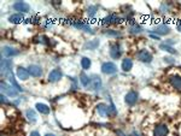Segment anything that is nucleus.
<instances>
[{
    "instance_id": "obj_28",
    "label": "nucleus",
    "mask_w": 181,
    "mask_h": 136,
    "mask_svg": "<svg viewBox=\"0 0 181 136\" xmlns=\"http://www.w3.org/2000/svg\"><path fill=\"white\" fill-rule=\"evenodd\" d=\"M91 64H92L91 59L87 58V57H84V58L81 59V66H82L84 70H88V69L91 68Z\"/></svg>"
},
{
    "instance_id": "obj_13",
    "label": "nucleus",
    "mask_w": 181,
    "mask_h": 136,
    "mask_svg": "<svg viewBox=\"0 0 181 136\" xmlns=\"http://www.w3.org/2000/svg\"><path fill=\"white\" fill-rule=\"evenodd\" d=\"M101 86H103V82H101V78L98 76V75H93L91 77V89L93 90H100L101 89Z\"/></svg>"
},
{
    "instance_id": "obj_31",
    "label": "nucleus",
    "mask_w": 181,
    "mask_h": 136,
    "mask_svg": "<svg viewBox=\"0 0 181 136\" xmlns=\"http://www.w3.org/2000/svg\"><path fill=\"white\" fill-rule=\"evenodd\" d=\"M9 81H10V82H11V86L13 87V88H15V89H17V90H18V92H23V90H24L23 88H22V87L19 86V84H18V83H17V81H16V80H15V77H13V76H11V77H10V78H9Z\"/></svg>"
},
{
    "instance_id": "obj_25",
    "label": "nucleus",
    "mask_w": 181,
    "mask_h": 136,
    "mask_svg": "<svg viewBox=\"0 0 181 136\" xmlns=\"http://www.w3.org/2000/svg\"><path fill=\"white\" fill-rule=\"evenodd\" d=\"M129 31L132 34H140L143 31V27L136 23H132V25H129Z\"/></svg>"
},
{
    "instance_id": "obj_19",
    "label": "nucleus",
    "mask_w": 181,
    "mask_h": 136,
    "mask_svg": "<svg viewBox=\"0 0 181 136\" xmlns=\"http://www.w3.org/2000/svg\"><path fill=\"white\" fill-rule=\"evenodd\" d=\"M24 21V17L22 13H15V14H11L9 17V22L12 23V24H19Z\"/></svg>"
},
{
    "instance_id": "obj_21",
    "label": "nucleus",
    "mask_w": 181,
    "mask_h": 136,
    "mask_svg": "<svg viewBox=\"0 0 181 136\" xmlns=\"http://www.w3.org/2000/svg\"><path fill=\"white\" fill-rule=\"evenodd\" d=\"M36 110L40 112V113H42V114H48L50 112H51V109L48 107L46 104H42V102H37L35 105Z\"/></svg>"
},
{
    "instance_id": "obj_34",
    "label": "nucleus",
    "mask_w": 181,
    "mask_h": 136,
    "mask_svg": "<svg viewBox=\"0 0 181 136\" xmlns=\"http://www.w3.org/2000/svg\"><path fill=\"white\" fill-rule=\"evenodd\" d=\"M150 37H152L153 40H159V36H158V35H155V34H152V33H150Z\"/></svg>"
},
{
    "instance_id": "obj_27",
    "label": "nucleus",
    "mask_w": 181,
    "mask_h": 136,
    "mask_svg": "<svg viewBox=\"0 0 181 136\" xmlns=\"http://www.w3.org/2000/svg\"><path fill=\"white\" fill-rule=\"evenodd\" d=\"M104 35L106 36H112V37H121L122 34L117 30H114V29H108L106 31H104Z\"/></svg>"
},
{
    "instance_id": "obj_22",
    "label": "nucleus",
    "mask_w": 181,
    "mask_h": 136,
    "mask_svg": "<svg viewBox=\"0 0 181 136\" xmlns=\"http://www.w3.org/2000/svg\"><path fill=\"white\" fill-rule=\"evenodd\" d=\"M25 117H27L28 122H30V123H35L36 121H37V116H36L35 111L32 110V109H29V110L25 111Z\"/></svg>"
},
{
    "instance_id": "obj_16",
    "label": "nucleus",
    "mask_w": 181,
    "mask_h": 136,
    "mask_svg": "<svg viewBox=\"0 0 181 136\" xmlns=\"http://www.w3.org/2000/svg\"><path fill=\"white\" fill-rule=\"evenodd\" d=\"M16 75H17L18 80H21V81H27L29 78V71L25 68H23V66H18L17 68Z\"/></svg>"
},
{
    "instance_id": "obj_17",
    "label": "nucleus",
    "mask_w": 181,
    "mask_h": 136,
    "mask_svg": "<svg viewBox=\"0 0 181 136\" xmlns=\"http://www.w3.org/2000/svg\"><path fill=\"white\" fill-rule=\"evenodd\" d=\"M28 71H29V75L33 76V77H40V76L42 75V69H41L39 65H35V64L29 65Z\"/></svg>"
},
{
    "instance_id": "obj_7",
    "label": "nucleus",
    "mask_w": 181,
    "mask_h": 136,
    "mask_svg": "<svg viewBox=\"0 0 181 136\" xmlns=\"http://www.w3.org/2000/svg\"><path fill=\"white\" fill-rule=\"evenodd\" d=\"M101 72L105 75H114L117 72V66L115 63L106 62L101 65Z\"/></svg>"
},
{
    "instance_id": "obj_4",
    "label": "nucleus",
    "mask_w": 181,
    "mask_h": 136,
    "mask_svg": "<svg viewBox=\"0 0 181 136\" xmlns=\"http://www.w3.org/2000/svg\"><path fill=\"white\" fill-rule=\"evenodd\" d=\"M135 57L138 58V60L143 63H151L152 62V54L151 52L147 50H140L135 53Z\"/></svg>"
},
{
    "instance_id": "obj_23",
    "label": "nucleus",
    "mask_w": 181,
    "mask_h": 136,
    "mask_svg": "<svg viewBox=\"0 0 181 136\" xmlns=\"http://www.w3.org/2000/svg\"><path fill=\"white\" fill-rule=\"evenodd\" d=\"M98 46H99V40H92V41H88L84 45V48H87V50L89 51H93L96 50Z\"/></svg>"
},
{
    "instance_id": "obj_2",
    "label": "nucleus",
    "mask_w": 181,
    "mask_h": 136,
    "mask_svg": "<svg viewBox=\"0 0 181 136\" xmlns=\"http://www.w3.org/2000/svg\"><path fill=\"white\" fill-rule=\"evenodd\" d=\"M67 22V24L71 25V27H74V28H76V29H79V30H84V31H86V33H93L92 31V29H91V27L87 24L86 22H84V21H80V19H71V18H69V19H65Z\"/></svg>"
},
{
    "instance_id": "obj_9",
    "label": "nucleus",
    "mask_w": 181,
    "mask_h": 136,
    "mask_svg": "<svg viewBox=\"0 0 181 136\" xmlns=\"http://www.w3.org/2000/svg\"><path fill=\"white\" fill-rule=\"evenodd\" d=\"M12 7H13L15 11H18L19 13H27L30 11L29 4L24 2V1H16V2L12 5Z\"/></svg>"
},
{
    "instance_id": "obj_26",
    "label": "nucleus",
    "mask_w": 181,
    "mask_h": 136,
    "mask_svg": "<svg viewBox=\"0 0 181 136\" xmlns=\"http://www.w3.org/2000/svg\"><path fill=\"white\" fill-rule=\"evenodd\" d=\"M97 11H98V6H97V5H91V6H88V9H87V14H88V17L93 18L97 14Z\"/></svg>"
},
{
    "instance_id": "obj_24",
    "label": "nucleus",
    "mask_w": 181,
    "mask_h": 136,
    "mask_svg": "<svg viewBox=\"0 0 181 136\" xmlns=\"http://www.w3.org/2000/svg\"><path fill=\"white\" fill-rule=\"evenodd\" d=\"M80 82H81V84L84 87H88L91 84V77L82 72V74L80 75Z\"/></svg>"
},
{
    "instance_id": "obj_1",
    "label": "nucleus",
    "mask_w": 181,
    "mask_h": 136,
    "mask_svg": "<svg viewBox=\"0 0 181 136\" xmlns=\"http://www.w3.org/2000/svg\"><path fill=\"white\" fill-rule=\"evenodd\" d=\"M0 66H1V76L4 78H10L12 75V60L9 59V58H4L1 59V63H0Z\"/></svg>"
},
{
    "instance_id": "obj_15",
    "label": "nucleus",
    "mask_w": 181,
    "mask_h": 136,
    "mask_svg": "<svg viewBox=\"0 0 181 136\" xmlns=\"http://www.w3.org/2000/svg\"><path fill=\"white\" fill-rule=\"evenodd\" d=\"M96 110H97V112H98V114H99L101 118L108 117L109 106L106 105V104H104V102H99V104L97 105Z\"/></svg>"
},
{
    "instance_id": "obj_32",
    "label": "nucleus",
    "mask_w": 181,
    "mask_h": 136,
    "mask_svg": "<svg viewBox=\"0 0 181 136\" xmlns=\"http://www.w3.org/2000/svg\"><path fill=\"white\" fill-rule=\"evenodd\" d=\"M52 25H53V21H51V19H45L44 21V27L45 28H52Z\"/></svg>"
},
{
    "instance_id": "obj_33",
    "label": "nucleus",
    "mask_w": 181,
    "mask_h": 136,
    "mask_svg": "<svg viewBox=\"0 0 181 136\" xmlns=\"http://www.w3.org/2000/svg\"><path fill=\"white\" fill-rule=\"evenodd\" d=\"M0 101H1V104H4V105L9 104V101L6 99V95H1V97H0Z\"/></svg>"
},
{
    "instance_id": "obj_36",
    "label": "nucleus",
    "mask_w": 181,
    "mask_h": 136,
    "mask_svg": "<svg viewBox=\"0 0 181 136\" xmlns=\"http://www.w3.org/2000/svg\"><path fill=\"white\" fill-rule=\"evenodd\" d=\"M164 60H166V62H168V63H174V60H173V58H164Z\"/></svg>"
},
{
    "instance_id": "obj_39",
    "label": "nucleus",
    "mask_w": 181,
    "mask_h": 136,
    "mask_svg": "<svg viewBox=\"0 0 181 136\" xmlns=\"http://www.w3.org/2000/svg\"><path fill=\"white\" fill-rule=\"evenodd\" d=\"M16 136H22V135H16Z\"/></svg>"
},
{
    "instance_id": "obj_5",
    "label": "nucleus",
    "mask_w": 181,
    "mask_h": 136,
    "mask_svg": "<svg viewBox=\"0 0 181 136\" xmlns=\"http://www.w3.org/2000/svg\"><path fill=\"white\" fill-rule=\"evenodd\" d=\"M121 21H122V19L117 16V13H110V14H108L106 17H104V18L101 19V24L103 25L117 24V23H120Z\"/></svg>"
},
{
    "instance_id": "obj_8",
    "label": "nucleus",
    "mask_w": 181,
    "mask_h": 136,
    "mask_svg": "<svg viewBox=\"0 0 181 136\" xmlns=\"http://www.w3.org/2000/svg\"><path fill=\"white\" fill-rule=\"evenodd\" d=\"M169 134V126L166 123L157 124L153 129V136H167Z\"/></svg>"
},
{
    "instance_id": "obj_18",
    "label": "nucleus",
    "mask_w": 181,
    "mask_h": 136,
    "mask_svg": "<svg viewBox=\"0 0 181 136\" xmlns=\"http://www.w3.org/2000/svg\"><path fill=\"white\" fill-rule=\"evenodd\" d=\"M153 31H155L156 34H158V36H159V35H166V34H169L170 29H169L168 25L159 24V25H156V27H155Z\"/></svg>"
},
{
    "instance_id": "obj_10",
    "label": "nucleus",
    "mask_w": 181,
    "mask_h": 136,
    "mask_svg": "<svg viewBox=\"0 0 181 136\" xmlns=\"http://www.w3.org/2000/svg\"><path fill=\"white\" fill-rule=\"evenodd\" d=\"M122 56V48H121V45L115 42L110 46V57L112 59H119Z\"/></svg>"
},
{
    "instance_id": "obj_14",
    "label": "nucleus",
    "mask_w": 181,
    "mask_h": 136,
    "mask_svg": "<svg viewBox=\"0 0 181 136\" xmlns=\"http://www.w3.org/2000/svg\"><path fill=\"white\" fill-rule=\"evenodd\" d=\"M19 54V51L13 48V47H10V46H4L2 47V56L5 58H12L15 56H18Z\"/></svg>"
},
{
    "instance_id": "obj_3",
    "label": "nucleus",
    "mask_w": 181,
    "mask_h": 136,
    "mask_svg": "<svg viewBox=\"0 0 181 136\" xmlns=\"http://www.w3.org/2000/svg\"><path fill=\"white\" fill-rule=\"evenodd\" d=\"M0 88H1V93H2L4 95H6V97H10V98L12 97V98H15V97L18 95V90L15 89L11 84H7L6 82H1Z\"/></svg>"
},
{
    "instance_id": "obj_20",
    "label": "nucleus",
    "mask_w": 181,
    "mask_h": 136,
    "mask_svg": "<svg viewBox=\"0 0 181 136\" xmlns=\"http://www.w3.org/2000/svg\"><path fill=\"white\" fill-rule=\"evenodd\" d=\"M121 68H122V70L124 71V72H128V71H131L133 68V60L131 58H124L123 60H122V65H121Z\"/></svg>"
},
{
    "instance_id": "obj_38",
    "label": "nucleus",
    "mask_w": 181,
    "mask_h": 136,
    "mask_svg": "<svg viewBox=\"0 0 181 136\" xmlns=\"http://www.w3.org/2000/svg\"><path fill=\"white\" fill-rule=\"evenodd\" d=\"M45 136H54L53 134H47V135H45Z\"/></svg>"
},
{
    "instance_id": "obj_11",
    "label": "nucleus",
    "mask_w": 181,
    "mask_h": 136,
    "mask_svg": "<svg viewBox=\"0 0 181 136\" xmlns=\"http://www.w3.org/2000/svg\"><path fill=\"white\" fill-rule=\"evenodd\" d=\"M62 77H63V72L60 71L59 69H53L52 71H50V74L47 76V80L48 82H51V83H56V82L59 81Z\"/></svg>"
},
{
    "instance_id": "obj_30",
    "label": "nucleus",
    "mask_w": 181,
    "mask_h": 136,
    "mask_svg": "<svg viewBox=\"0 0 181 136\" xmlns=\"http://www.w3.org/2000/svg\"><path fill=\"white\" fill-rule=\"evenodd\" d=\"M159 48H161L162 51H166V52H168V53H170V54H176V51L174 50L173 47L168 46L167 43H162V45H159Z\"/></svg>"
},
{
    "instance_id": "obj_29",
    "label": "nucleus",
    "mask_w": 181,
    "mask_h": 136,
    "mask_svg": "<svg viewBox=\"0 0 181 136\" xmlns=\"http://www.w3.org/2000/svg\"><path fill=\"white\" fill-rule=\"evenodd\" d=\"M117 114V110L115 107V104L111 101L110 105H109V112H108V117H115Z\"/></svg>"
},
{
    "instance_id": "obj_12",
    "label": "nucleus",
    "mask_w": 181,
    "mask_h": 136,
    "mask_svg": "<svg viewBox=\"0 0 181 136\" xmlns=\"http://www.w3.org/2000/svg\"><path fill=\"white\" fill-rule=\"evenodd\" d=\"M124 101H126L127 105L134 106V105L136 104V101H138V93L134 92V90L128 92V93L126 94V97H124Z\"/></svg>"
},
{
    "instance_id": "obj_37",
    "label": "nucleus",
    "mask_w": 181,
    "mask_h": 136,
    "mask_svg": "<svg viewBox=\"0 0 181 136\" xmlns=\"http://www.w3.org/2000/svg\"><path fill=\"white\" fill-rule=\"evenodd\" d=\"M176 28H178V30H179V31H181V21L179 22V23H178V25H176Z\"/></svg>"
},
{
    "instance_id": "obj_6",
    "label": "nucleus",
    "mask_w": 181,
    "mask_h": 136,
    "mask_svg": "<svg viewBox=\"0 0 181 136\" xmlns=\"http://www.w3.org/2000/svg\"><path fill=\"white\" fill-rule=\"evenodd\" d=\"M168 81H169V84L173 87L175 90L181 92V76L180 75H176V74L170 75L168 77Z\"/></svg>"
},
{
    "instance_id": "obj_35",
    "label": "nucleus",
    "mask_w": 181,
    "mask_h": 136,
    "mask_svg": "<svg viewBox=\"0 0 181 136\" xmlns=\"http://www.w3.org/2000/svg\"><path fill=\"white\" fill-rule=\"evenodd\" d=\"M29 136H40V133L39 131H32Z\"/></svg>"
}]
</instances>
